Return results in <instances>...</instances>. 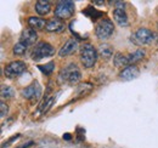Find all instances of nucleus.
I'll use <instances>...</instances> for the list:
<instances>
[{
  "label": "nucleus",
  "mask_w": 158,
  "mask_h": 148,
  "mask_svg": "<svg viewBox=\"0 0 158 148\" xmlns=\"http://www.w3.org/2000/svg\"><path fill=\"white\" fill-rule=\"evenodd\" d=\"M98 50L89 43L80 46V62L84 68H91L95 66L98 60Z\"/></svg>",
  "instance_id": "f257e3e1"
},
{
  "label": "nucleus",
  "mask_w": 158,
  "mask_h": 148,
  "mask_svg": "<svg viewBox=\"0 0 158 148\" xmlns=\"http://www.w3.org/2000/svg\"><path fill=\"white\" fill-rule=\"evenodd\" d=\"M78 49V41L76 39H69L64 43V45L60 49L59 56L60 57H66V56L73 55Z\"/></svg>",
  "instance_id": "9b49d317"
},
{
  "label": "nucleus",
  "mask_w": 158,
  "mask_h": 148,
  "mask_svg": "<svg viewBox=\"0 0 158 148\" xmlns=\"http://www.w3.org/2000/svg\"><path fill=\"white\" fill-rule=\"evenodd\" d=\"M145 57V51L143 50H136L131 54L128 55V60H129V64L130 66H135V63H138L139 61H141Z\"/></svg>",
  "instance_id": "a211bd4d"
},
{
  "label": "nucleus",
  "mask_w": 158,
  "mask_h": 148,
  "mask_svg": "<svg viewBox=\"0 0 158 148\" xmlns=\"http://www.w3.org/2000/svg\"><path fill=\"white\" fill-rule=\"evenodd\" d=\"M38 68L45 75H50V74L54 73V71H55V63L54 62H49V63H45L43 66L40 64V66H38Z\"/></svg>",
  "instance_id": "aec40b11"
},
{
  "label": "nucleus",
  "mask_w": 158,
  "mask_h": 148,
  "mask_svg": "<svg viewBox=\"0 0 158 148\" xmlns=\"http://www.w3.org/2000/svg\"><path fill=\"white\" fill-rule=\"evenodd\" d=\"M54 101L55 98L54 97H50V98H44V101L39 105V108H38V112L40 114H45L48 113V111L51 108V106L54 105Z\"/></svg>",
  "instance_id": "6ab92c4d"
},
{
  "label": "nucleus",
  "mask_w": 158,
  "mask_h": 148,
  "mask_svg": "<svg viewBox=\"0 0 158 148\" xmlns=\"http://www.w3.org/2000/svg\"><path fill=\"white\" fill-rule=\"evenodd\" d=\"M48 32H51V33H59L62 32L64 29V22L60 18H51L46 23V28H45Z\"/></svg>",
  "instance_id": "f8f14e48"
},
{
  "label": "nucleus",
  "mask_w": 158,
  "mask_h": 148,
  "mask_svg": "<svg viewBox=\"0 0 158 148\" xmlns=\"http://www.w3.org/2000/svg\"><path fill=\"white\" fill-rule=\"evenodd\" d=\"M80 80V71L74 63H69L63 69H61L59 74V83L60 84H76Z\"/></svg>",
  "instance_id": "f03ea898"
},
{
  "label": "nucleus",
  "mask_w": 158,
  "mask_h": 148,
  "mask_svg": "<svg viewBox=\"0 0 158 148\" xmlns=\"http://www.w3.org/2000/svg\"><path fill=\"white\" fill-rule=\"evenodd\" d=\"M94 4H105V1H98V0H95Z\"/></svg>",
  "instance_id": "a878e982"
},
{
  "label": "nucleus",
  "mask_w": 158,
  "mask_h": 148,
  "mask_svg": "<svg viewBox=\"0 0 158 148\" xmlns=\"http://www.w3.org/2000/svg\"><path fill=\"white\" fill-rule=\"evenodd\" d=\"M114 32V24L111 19L102 18L100 19L95 27V34L100 40H106L111 37Z\"/></svg>",
  "instance_id": "7ed1b4c3"
},
{
  "label": "nucleus",
  "mask_w": 158,
  "mask_h": 148,
  "mask_svg": "<svg viewBox=\"0 0 158 148\" xmlns=\"http://www.w3.org/2000/svg\"><path fill=\"white\" fill-rule=\"evenodd\" d=\"M26 63L22 61H14L10 62L5 68H4V74L6 78L9 79H15L17 76H20L21 74L26 71Z\"/></svg>",
  "instance_id": "0eeeda50"
},
{
  "label": "nucleus",
  "mask_w": 158,
  "mask_h": 148,
  "mask_svg": "<svg viewBox=\"0 0 158 148\" xmlns=\"http://www.w3.org/2000/svg\"><path fill=\"white\" fill-rule=\"evenodd\" d=\"M140 74V69L138 68V66H128L125 68L122 69V72L119 73V78L124 81H130V80H134L136 79Z\"/></svg>",
  "instance_id": "1a4fd4ad"
},
{
  "label": "nucleus",
  "mask_w": 158,
  "mask_h": 148,
  "mask_svg": "<svg viewBox=\"0 0 158 148\" xmlns=\"http://www.w3.org/2000/svg\"><path fill=\"white\" fill-rule=\"evenodd\" d=\"M51 10V4L49 1H44V0H39L35 2V11L37 14L40 16H44V15H48Z\"/></svg>",
  "instance_id": "2eb2a0df"
},
{
  "label": "nucleus",
  "mask_w": 158,
  "mask_h": 148,
  "mask_svg": "<svg viewBox=\"0 0 158 148\" xmlns=\"http://www.w3.org/2000/svg\"><path fill=\"white\" fill-rule=\"evenodd\" d=\"M32 143H33V142H32V141H29V142H27V143H24V145H22L21 147H17V148H27L28 146H31Z\"/></svg>",
  "instance_id": "b1692460"
},
{
  "label": "nucleus",
  "mask_w": 158,
  "mask_h": 148,
  "mask_svg": "<svg viewBox=\"0 0 158 148\" xmlns=\"http://www.w3.org/2000/svg\"><path fill=\"white\" fill-rule=\"evenodd\" d=\"M46 21L40 17H29L28 18V24H29V28L34 29V31H40V29H44L46 28Z\"/></svg>",
  "instance_id": "4468645a"
},
{
  "label": "nucleus",
  "mask_w": 158,
  "mask_h": 148,
  "mask_svg": "<svg viewBox=\"0 0 158 148\" xmlns=\"http://www.w3.org/2000/svg\"><path fill=\"white\" fill-rule=\"evenodd\" d=\"M55 54V49L49 44V43H45V41H41L38 43L33 51H32V60L34 61H40L43 58H46V57H50Z\"/></svg>",
  "instance_id": "39448f33"
},
{
  "label": "nucleus",
  "mask_w": 158,
  "mask_h": 148,
  "mask_svg": "<svg viewBox=\"0 0 158 148\" xmlns=\"http://www.w3.org/2000/svg\"><path fill=\"white\" fill-rule=\"evenodd\" d=\"M0 107H1V118H5V115H7L9 107H7V105H6L4 101L0 102Z\"/></svg>",
  "instance_id": "5701e85b"
},
{
  "label": "nucleus",
  "mask_w": 158,
  "mask_h": 148,
  "mask_svg": "<svg viewBox=\"0 0 158 148\" xmlns=\"http://www.w3.org/2000/svg\"><path fill=\"white\" fill-rule=\"evenodd\" d=\"M113 62L116 67H128L129 64V60H128V55H123L122 52H117L114 57H113Z\"/></svg>",
  "instance_id": "dca6fc26"
},
{
  "label": "nucleus",
  "mask_w": 158,
  "mask_h": 148,
  "mask_svg": "<svg viewBox=\"0 0 158 148\" xmlns=\"http://www.w3.org/2000/svg\"><path fill=\"white\" fill-rule=\"evenodd\" d=\"M155 40V34L147 28H139L131 37V41L135 45H148Z\"/></svg>",
  "instance_id": "423d86ee"
},
{
  "label": "nucleus",
  "mask_w": 158,
  "mask_h": 148,
  "mask_svg": "<svg viewBox=\"0 0 158 148\" xmlns=\"http://www.w3.org/2000/svg\"><path fill=\"white\" fill-rule=\"evenodd\" d=\"M41 92H43V90H41L40 84L38 81H34V83H32L29 86H27L26 89L22 90V96H23L26 100H29V101H32V102H35V101H38L40 98Z\"/></svg>",
  "instance_id": "6e6552de"
},
{
  "label": "nucleus",
  "mask_w": 158,
  "mask_h": 148,
  "mask_svg": "<svg viewBox=\"0 0 158 148\" xmlns=\"http://www.w3.org/2000/svg\"><path fill=\"white\" fill-rule=\"evenodd\" d=\"M98 52L101 55L102 58L108 60V58H111L113 56V49L108 44H101L99 46V49H98Z\"/></svg>",
  "instance_id": "f3484780"
},
{
  "label": "nucleus",
  "mask_w": 158,
  "mask_h": 148,
  "mask_svg": "<svg viewBox=\"0 0 158 148\" xmlns=\"http://www.w3.org/2000/svg\"><path fill=\"white\" fill-rule=\"evenodd\" d=\"M74 11H76V6L73 1H68V0L60 1L55 9V16L56 18H60L62 21L68 19L74 15Z\"/></svg>",
  "instance_id": "20e7f679"
},
{
  "label": "nucleus",
  "mask_w": 158,
  "mask_h": 148,
  "mask_svg": "<svg viewBox=\"0 0 158 148\" xmlns=\"http://www.w3.org/2000/svg\"><path fill=\"white\" fill-rule=\"evenodd\" d=\"M63 138H66V140H71V135H69V134H66V135H63Z\"/></svg>",
  "instance_id": "393cba45"
},
{
  "label": "nucleus",
  "mask_w": 158,
  "mask_h": 148,
  "mask_svg": "<svg viewBox=\"0 0 158 148\" xmlns=\"http://www.w3.org/2000/svg\"><path fill=\"white\" fill-rule=\"evenodd\" d=\"M113 19L120 27H128L129 26V19H128V16H127L124 10L114 9L113 10Z\"/></svg>",
  "instance_id": "ddd939ff"
},
{
  "label": "nucleus",
  "mask_w": 158,
  "mask_h": 148,
  "mask_svg": "<svg viewBox=\"0 0 158 148\" xmlns=\"http://www.w3.org/2000/svg\"><path fill=\"white\" fill-rule=\"evenodd\" d=\"M27 47H28V46H26L24 44H22V43H17V44H15V46H14V49H12V52H14V55L22 56V55H24V54H26Z\"/></svg>",
  "instance_id": "412c9836"
},
{
  "label": "nucleus",
  "mask_w": 158,
  "mask_h": 148,
  "mask_svg": "<svg viewBox=\"0 0 158 148\" xmlns=\"http://www.w3.org/2000/svg\"><path fill=\"white\" fill-rule=\"evenodd\" d=\"M14 95H15V91H14V89L11 88V86H5V85H2V88H1V97L2 98H11V97H14Z\"/></svg>",
  "instance_id": "4be33fe9"
},
{
  "label": "nucleus",
  "mask_w": 158,
  "mask_h": 148,
  "mask_svg": "<svg viewBox=\"0 0 158 148\" xmlns=\"http://www.w3.org/2000/svg\"><path fill=\"white\" fill-rule=\"evenodd\" d=\"M38 40V34H37V31L32 29V28H27L23 31L22 35L20 38V43L24 44L26 46H31V45H34Z\"/></svg>",
  "instance_id": "9d476101"
}]
</instances>
